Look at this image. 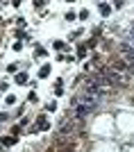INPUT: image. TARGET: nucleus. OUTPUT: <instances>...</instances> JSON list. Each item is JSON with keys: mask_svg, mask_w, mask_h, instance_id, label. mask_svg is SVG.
Listing matches in <instances>:
<instances>
[{"mask_svg": "<svg viewBox=\"0 0 134 152\" xmlns=\"http://www.w3.org/2000/svg\"><path fill=\"white\" fill-rule=\"evenodd\" d=\"M0 143H2L5 148H9V145H14V139H11V136H5V139H2Z\"/></svg>", "mask_w": 134, "mask_h": 152, "instance_id": "1", "label": "nucleus"}, {"mask_svg": "<svg viewBox=\"0 0 134 152\" xmlns=\"http://www.w3.org/2000/svg\"><path fill=\"white\" fill-rule=\"evenodd\" d=\"M48 73H50V66H48V64H46V66H43V68H41V70H39V77H46V75H48Z\"/></svg>", "mask_w": 134, "mask_h": 152, "instance_id": "2", "label": "nucleus"}, {"mask_svg": "<svg viewBox=\"0 0 134 152\" xmlns=\"http://www.w3.org/2000/svg\"><path fill=\"white\" fill-rule=\"evenodd\" d=\"M16 82H18V84H25V82H27V75H25V73L16 75Z\"/></svg>", "mask_w": 134, "mask_h": 152, "instance_id": "3", "label": "nucleus"}, {"mask_svg": "<svg viewBox=\"0 0 134 152\" xmlns=\"http://www.w3.org/2000/svg\"><path fill=\"white\" fill-rule=\"evenodd\" d=\"M109 9H111L109 5H102V2H100V14H109Z\"/></svg>", "mask_w": 134, "mask_h": 152, "instance_id": "4", "label": "nucleus"}]
</instances>
